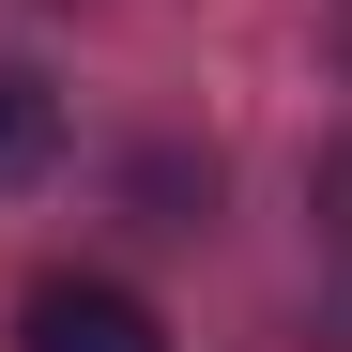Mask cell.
Wrapping results in <instances>:
<instances>
[{
    "instance_id": "3",
    "label": "cell",
    "mask_w": 352,
    "mask_h": 352,
    "mask_svg": "<svg viewBox=\"0 0 352 352\" xmlns=\"http://www.w3.org/2000/svg\"><path fill=\"white\" fill-rule=\"evenodd\" d=\"M322 230H337V245H352V153L322 168Z\"/></svg>"
},
{
    "instance_id": "1",
    "label": "cell",
    "mask_w": 352,
    "mask_h": 352,
    "mask_svg": "<svg viewBox=\"0 0 352 352\" xmlns=\"http://www.w3.org/2000/svg\"><path fill=\"white\" fill-rule=\"evenodd\" d=\"M16 352H168V322L138 291H107V276H46L16 307Z\"/></svg>"
},
{
    "instance_id": "2",
    "label": "cell",
    "mask_w": 352,
    "mask_h": 352,
    "mask_svg": "<svg viewBox=\"0 0 352 352\" xmlns=\"http://www.w3.org/2000/svg\"><path fill=\"white\" fill-rule=\"evenodd\" d=\"M46 168H62V92H46L31 62H0V199L46 184Z\"/></svg>"
}]
</instances>
